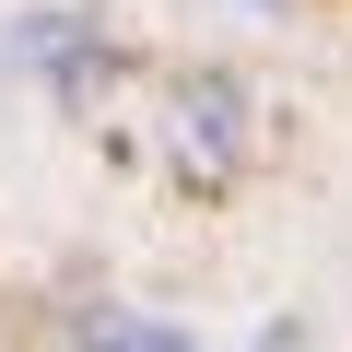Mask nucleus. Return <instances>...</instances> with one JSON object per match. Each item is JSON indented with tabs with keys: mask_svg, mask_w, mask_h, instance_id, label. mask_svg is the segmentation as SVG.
Wrapping results in <instances>:
<instances>
[{
	"mask_svg": "<svg viewBox=\"0 0 352 352\" xmlns=\"http://www.w3.org/2000/svg\"><path fill=\"white\" fill-rule=\"evenodd\" d=\"M153 106H164L153 141H164V164L188 176V188H223V176L247 164V82L235 71H176Z\"/></svg>",
	"mask_w": 352,
	"mask_h": 352,
	"instance_id": "1",
	"label": "nucleus"
},
{
	"mask_svg": "<svg viewBox=\"0 0 352 352\" xmlns=\"http://www.w3.org/2000/svg\"><path fill=\"white\" fill-rule=\"evenodd\" d=\"M82 352H200V340H188V329H164V317H94Z\"/></svg>",
	"mask_w": 352,
	"mask_h": 352,
	"instance_id": "2",
	"label": "nucleus"
}]
</instances>
